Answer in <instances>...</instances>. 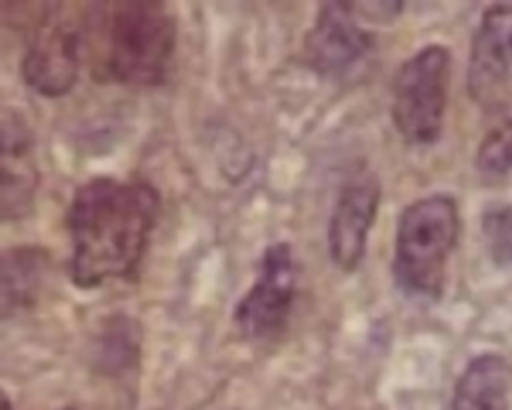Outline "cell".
<instances>
[{"mask_svg": "<svg viewBox=\"0 0 512 410\" xmlns=\"http://www.w3.org/2000/svg\"><path fill=\"white\" fill-rule=\"evenodd\" d=\"M158 214L160 194L148 182L98 176L76 188L66 210L74 286L92 290L134 276Z\"/></svg>", "mask_w": 512, "mask_h": 410, "instance_id": "6da1fadb", "label": "cell"}, {"mask_svg": "<svg viewBox=\"0 0 512 410\" xmlns=\"http://www.w3.org/2000/svg\"><path fill=\"white\" fill-rule=\"evenodd\" d=\"M82 42L100 82L160 86L174 62L176 20L156 0L96 2L84 14Z\"/></svg>", "mask_w": 512, "mask_h": 410, "instance_id": "7a4b0ae2", "label": "cell"}, {"mask_svg": "<svg viewBox=\"0 0 512 410\" xmlns=\"http://www.w3.org/2000/svg\"><path fill=\"white\" fill-rule=\"evenodd\" d=\"M458 232V204L450 194H430L404 208L392 258V276L404 296L428 302L442 296Z\"/></svg>", "mask_w": 512, "mask_h": 410, "instance_id": "3957f363", "label": "cell"}, {"mask_svg": "<svg viewBox=\"0 0 512 410\" xmlns=\"http://www.w3.org/2000/svg\"><path fill=\"white\" fill-rule=\"evenodd\" d=\"M450 50L430 44L404 60L392 78V122L410 146L434 144L448 106Z\"/></svg>", "mask_w": 512, "mask_h": 410, "instance_id": "277c9868", "label": "cell"}, {"mask_svg": "<svg viewBox=\"0 0 512 410\" xmlns=\"http://www.w3.org/2000/svg\"><path fill=\"white\" fill-rule=\"evenodd\" d=\"M298 264L288 242L266 246L258 276L248 292L236 302L232 322L248 340H274L290 320L296 300Z\"/></svg>", "mask_w": 512, "mask_h": 410, "instance_id": "5b68a950", "label": "cell"}, {"mask_svg": "<svg viewBox=\"0 0 512 410\" xmlns=\"http://www.w3.org/2000/svg\"><path fill=\"white\" fill-rule=\"evenodd\" d=\"M82 46V22L70 20L64 6H44L22 58L24 82L44 98L68 94L78 80Z\"/></svg>", "mask_w": 512, "mask_h": 410, "instance_id": "8992f818", "label": "cell"}, {"mask_svg": "<svg viewBox=\"0 0 512 410\" xmlns=\"http://www.w3.org/2000/svg\"><path fill=\"white\" fill-rule=\"evenodd\" d=\"M468 92L484 108L512 98V2L494 4L482 14L470 46Z\"/></svg>", "mask_w": 512, "mask_h": 410, "instance_id": "52a82bcc", "label": "cell"}, {"mask_svg": "<svg viewBox=\"0 0 512 410\" xmlns=\"http://www.w3.org/2000/svg\"><path fill=\"white\" fill-rule=\"evenodd\" d=\"M356 2H324L304 38L306 64L322 76L348 74L376 44V34L360 26Z\"/></svg>", "mask_w": 512, "mask_h": 410, "instance_id": "ba28073f", "label": "cell"}, {"mask_svg": "<svg viewBox=\"0 0 512 410\" xmlns=\"http://www.w3.org/2000/svg\"><path fill=\"white\" fill-rule=\"evenodd\" d=\"M382 186L374 172L358 170L340 188L328 222V254L342 272H354L366 254Z\"/></svg>", "mask_w": 512, "mask_h": 410, "instance_id": "9c48e42d", "label": "cell"}, {"mask_svg": "<svg viewBox=\"0 0 512 410\" xmlns=\"http://www.w3.org/2000/svg\"><path fill=\"white\" fill-rule=\"evenodd\" d=\"M2 190L0 208L4 220H18L30 214L38 186L34 162V140L28 124L16 110L2 116Z\"/></svg>", "mask_w": 512, "mask_h": 410, "instance_id": "30bf717a", "label": "cell"}, {"mask_svg": "<svg viewBox=\"0 0 512 410\" xmlns=\"http://www.w3.org/2000/svg\"><path fill=\"white\" fill-rule=\"evenodd\" d=\"M452 410H512V364L494 352L472 358L454 386Z\"/></svg>", "mask_w": 512, "mask_h": 410, "instance_id": "8fae6325", "label": "cell"}, {"mask_svg": "<svg viewBox=\"0 0 512 410\" xmlns=\"http://www.w3.org/2000/svg\"><path fill=\"white\" fill-rule=\"evenodd\" d=\"M50 254L42 246L22 244L2 254V316L36 304Z\"/></svg>", "mask_w": 512, "mask_h": 410, "instance_id": "7c38bea8", "label": "cell"}, {"mask_svg": "<svg viewBox=\"0 0 512 410\" xmlns=\"http://www.w3.org/2000/svg\"><path fill=\"white\" fill-rule=\"evenodd\" d=\"M96 368L110 374H126L138 366L140 328L128 316H112L98 336Z\"/></svg>", "mask_w": 512, "mask_h": 410, "instance_id": "4fadbf2b", "label": "cell"}, {"mask_svg": "<svg viewBox=\"0 0 512 410\" xmlns=\"http://www.w3.org/2000/svg\"><path fill=\"white\" fill-rule=\"evenodd\" d=\"M476 168L486 176L512 172V118L488 132L476 154Z\"/></svg>", "mask_w": 512, "mask_h": 410, "instance_id": "5bb4252c", "label": "cell"}, {"mask_svg": "<svg viewBox=\"0 0 512 410\" xmlns=\"http://www.w3.org/2000/svg\"><path fill=\"white\" fill-rule=\"evenodd\" d=\"M482 234L490 256L512 266V202L494 206L482 216Z\"/></svg>", "mask_w": 512, "mask_h": 410, "instance_id": "9a60e30c", "label": "cell"}, {"mask_svg": "<svg viewBox=\"0 0 512 410\" xmlns=\"http://www.w3.org/2000/svg\"><path fill=\"white\" fill-rule=\"evenodd\" d=\"M2 410H12V408H10V402H8V398H4V404H2Z\"/></svg>", "mask_w": 512, "mask_h": 410, "instance_id": "2e32d148", "label": "cell"}, {"mask_svg": "<svg viewBox=\"0 0 512 410\" xmlns=\"http://www.w3.org/2000/svg\"><path fill=\"white\" fill-rule=\"evenodd\" d=\"M64 410H76V408H64Z\"/></svg>", "mask_w": 512, "mask_h": 410, "instance_id": "e0dca14e", "label": "cell"}]
</instances>
